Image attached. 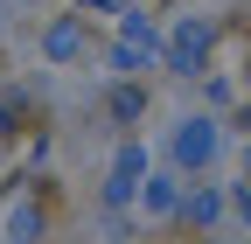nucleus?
I'll use <instances>...</instances> for the list:
<instances>
[{
  "label": "nucleus",
  "mask_w": 251,
  "mask_h": 244,
  "mask_svg": "<svg viewBox=\"0 0 251 244\" xmlns=\"http://www.w3.org/2000/svg\"><path fill=\"white\" fill-rule=\"evenodd\" d=\"M209 146H216V133H202V126H188V133H181V161H202Z\"/></svg>",
  "instance_id": "1"
}]
</instances>
